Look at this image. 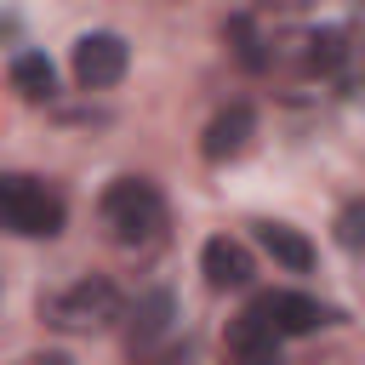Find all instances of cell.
I'll use <instances>...</instances> for the list:
<instances>
[{
  "label": "cell",
  "instance_id": "cell-1",
  "mask_svg": "<svg viewBox=\"0 0 365 365\" xmlns=\"http://www.w3.org/2000/svg\"><path fill=\"white\" fill-rule=\"evenodd\" d=\"M97 217H103V234L120 245V251H154L165 240V194L148 182V177H120L103 188L97 200Z\"/></svg>",
  "mask_w": 365,
  "mask_h": 365
},
{
  "label": "cell",
  "instance_id": "cell-2",
  "mask_svg": "<svg viewBox=\"0 0 365 365\" xmlns=\"http://www.w3.org/2000/svg\"><path fill=\"white\" fill-rule=\"evenodd\" d=\"M40 319L68 331V336H91V331H108L114 319H125V297L103 274H80L74 285H63L40 302Z\"/></svg>",
  "mask_w": 365,
  "mask_h": 365
},
{
  "label": "cell",
  "instance_id": "cell-3",
  "mask_svg": "<svg viewBox=\"0 0 365 365\" xmlns=\"http://www.w3.org/2000/svg\"><path fill=\"white\" fill-rule=\"evenodd\" d=\"M0 211H6V228L23 234V240H51V234H63V222H68L63 194L46 188V182L29 177V171H6V177H0Z\"/></svg>",
  "mask_w": 365,
  "mask_h": 365
},
{
  "label": "cell",
  "instance_id": "cell-4",
  "mask_svg": "<svg viewBox=\"0 0 365 365\" xmlns=\"http://www.w3.org/2000/svg\"><path fill=\"white\" fill-rule=\"evenodd\" d=\"M125 63H131V51H125V40H120V34H108V29H97V34H80V40H74V80H80L86 91L114 86V80L125 74Z\"/></svg>",
  "mask_w": 365,
  "mask_h": 365
},
{
  "label": "cell",
  "instance_id": "cell-5",
  "mask_svg": "<svg viewBox=\"0 0 365 365\" xmlns=\"http://www.w3.org/2000/svg\"><path fill=\"white\" fill-rule=\"evenodd\" d=\"M228 365H279V331L257 302L228 325Z\"/></svg>",
  "mask_w": 365,
  "mask_h": 365
},
{
  "label": "cell",
  "instance_id": "cell-6",
  "mask_svg": "<svg viewBox=\"0 0 365 365\" xmlns=\"http://www.w3.org/2000/svg\"><path fill=\"white\" fill-rule=\"evenodd\" d=\"M257 308L274 319L279 336H308V331H319V325L336 319V308H325V302H314L302 291H268V297H257Z\"/></svg>",
  "mask_w": 365,
  "mask_h": 365
},
{
  "label": "cell",
  "instance_id": "cell-7",
  "mask_svg": "<svg viewBox=\"0 0 365 365\" xmlns=\"http://www.w3.org/2000/svg\"><path fill=\"white\" fill-rule=\"evenodd\" d=\"M251 137H257V114H251L245 103H234V108H222V114L205 125L200 154H205L211 165H222V160H240V154L251 148Z\"/></svg>",
  "mask_w": 365,
  "mask_h": 365
},
{
  "label": "cell",
  "instance_id": "cell-8",
  "mask_svg": "<svg viewBox=\"0 0 365 365\" xmlns=\"http://www.w3.org/2000/svg\"><path fill=\"white\" fill-rule=\"evenodd\" d=\"M200 268H205L211 291H240V285H251V274H257L251 251H245L240 240H228V234L205 240V251H200Z\"/></svg>",
  "mask_w": 365,
  "mask_h": 365
},
{
  "label": "cell",
  "instance_id": "cell-9",
  "mask_svg": "<svg viewBox=\"0 0 365 365\" xmlns=\"http://www.w3.org/2000/svg\"><path fill=\"white\" fill-rule=\"evenodd\" d=\"M171 336V291H148L137 308H131V354L154 348Z\"/></svg>",
  "mask_w": 365,
  "mask_h": 365
},
{
  "label": "cell",
  "instance_id": "cell-10",
  "mask_svg": "<svg viewBox=\"0 0 365 365\" xmlns=\"http://www.w3.org/2000/svg\"><path fill=\"white\" fill-rule=\"evenodd\" d=\"M257 240H262V251H268L279 268H291V274H308V268H314V245H308L297 228H285V222H257Z\"/></svg>",
  "mask_w": 365,
  "mask_h": 365
},
{
  "label": "cell",
  "instance_id": "cell-11",
  "mask_svg": "<svg viewBox=\"0 0 365 365\" xmlns=\"http://www.w3.org/2000/svg\"><path fill=\"white\" fill-rule=\"evenodd\" d=\"M11 91L29 97V103H46L57 91V68L46 63V51H17L11 57Z\"/></svg>",
  "mask_w": 365,
  "mask_h": 365
},
{
  "label": "cell",
  "instance_id": "cell-12",
  "mask_svg": "<svg viewBox=\"0 0 365 365\" xmlns=\"http://www.w3.org/2000/svg\"><path fill=\"white\" fill-rule=\"evenodd\" d=\"M297 46H302V68H314V74H331V68H342V57H348V34H342V29H314V34H302Z\"/></svg>",
  "mask_w": 365,
  "mask_h": 365
},
{
  "label": "cell",
  "instance_id": "cell-13",
  "mask_svg": "<svg viewBox=\"0 0 365 365\" xmlns=\"http://www.w3.org/2000/svg\"><path fill=\"white\" fill-rule=\"evenodd\" d=\"M222 34H228V46H234V57H240L245 68H262V63H268V51H262V40H257V23H251V17H228V29H222Z\"/></svg>",
  "mask_w": 365,
  "mask_h": 365
},
{
  "label": "cell",
  "instance_id": "cell-14",
  "mask_svg": "<svg viewBox=\"0 0 365 365\" xmlns=\"http://www.w3.org/2000/svg\"><path fill=\"white\" fill-rule=\"evenodd\" d=\"M336 245L354 251V257H365V200H348L336 211Z\"/></svg>",
  "mask_w": 365,
  "mask_h": 365
},
{
  "label": "cell",
  "instance_id": "cell-15",
  "mask_svg": "<svg viewBox=\"0 0 365 365\" xmlns=\"http://www.w3.org/2000/svg\"><path fill=\"white\" fill-rule=\"evenodd\" d=\"M131 365H194V348H188V342H177V336H165V342H154V348L131 354Z\"/></svg>",
  "mask_w": 365,
  "mask_h": 365
},
{
  "label": "cell",
  "instance_id": "cell-16",
  "mask_svg": "<svg viewBox=\"0 0 365 365\" xmlns=\"http://www.w3.org/2000/svg\"><path fill=\"white\" fill-rule=\"evenodd\" d=\"M17 365H74L68 354H29V359H17Z\"/></svg>",
  "mask_w": 365,
  "mask_h": 365
},
{
  "label": "cell",
  "instance_id": "cell-17",
  "mask_svg": "<svg viewBox=\"0 0 365 365\" xmlns=\"http://www.w3.org/2000/svg\"><path fill=\"white\" fill-rule=\"evenodd\" d=\"M268 6H274V11H308L314 0H268Z\"/></svg>",
  "mask_w": 365,
  "mask_h": 365
},
{
  "label": "cell",
  "instance_id": "cell-18",
  "mask_svg": "<svg viewBox=\"0 0 365 365\" xmlns=\"http://www.w3.org/2000/svg\"><path fill=\"white\" fill-rule=\"evenodd\" d=\"M359 6H365V0H359Z\"/></svg>",
  "mask_w": 365,
  "mask_h": 365
}]
</instances>
